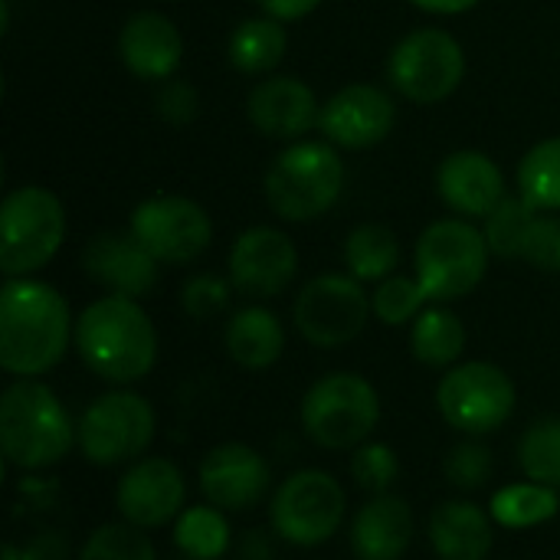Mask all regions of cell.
Masks as SVG:
<instances>
[{
	"label": "cell",
	"instance_id": "cell-26",
	"mask_svg": "<svg viewBox=\"0 0 560 560\" xmlns=\"http://www.w3.org/2000/svg\"><path fill=\"white\" fill-rule=\"evenodd\" d=\"M410 348L427 368H456L466 351V325L450 308H423L410 328Z\"/></svg>",
	"mask_w": 560,
	"mask_h": 560
},
{
	"label": "cell",
	"instance_id": "cell-9",
	"mask_svg": "<svg viewBox=\"0 0 560 560\" xmlns=\"http://www.w3.org/2000/svg\"><path fill=\"white\" fill-rule=\"evenodd\" d=\"M348 499L341 482L322 469H302L289 476L269 505L272 532L295 548H318L331 541L345 522Z\"/></svg>",
	"mask_w": 560,
	"mask_h": 560
},
{
	"label": "cell",
	"instance_id": "cell-17",
	"mask_svg": "<svg viewBox=\"0 0 560 560\" xmlns=\"http://www.w3.org/2000/svg\"><path fill=\"white\" fill-rule=\"evenodd\" d=\"M200 492L210 505L223 512H246L256 509L272 482L269 463L246 443H223L213 446L200 459Z\"/></svg>",
	"mask_w": 560,
	"mask_h": 560
},
{
	"label": "cell",
	"instance_id": "cell-33",
	"mask_svg": "<svg viewBox=\"0 0 560 560\" xmlns=\"http://www.w3.org/2000/svg\"><path fill=\"white\" fill-rule=\"evenodd\" d=\"M79 560H158V551L141 528L118 522V525L95 528L85 538Z\"/></svg>",
	"mask_w": 560,
	"mask_h": 560
},
{
	"label": "cell",
	"instance_id": "cell-39",
	"mask_svg": "<svg viewBox=\"0 0 560 560\" xmlns=\"http://www.w3.org/2000/svg\"><path fill=\"white\" fill-rule=\"evenodd\" d=\"M154 108L167 125H190L197 118L200 98L197 89L184 79H164L158 95H154Z\"/></svg>",
	"mask_w": 560,
	"mask_h": 560
},
{
	"label": "cell",
	"instance_id": "cell-6",
	"mask_svg": "<svg viewBox=\"0 0 560 560\" xmlns=\"http://www.w3.org/2000/svg\"><path fill=\"white\" fill-rule=\"evenodd\" d=\"M381 420V397L361 374H325L302 397V430L322 450H358Z\"/></svg>",
	"mask_w": 560,
	"mask_h": 560
},
{
	"label": "cell",
	"instance_id": "cell-1",
	"mask_svg": "<svg viewBox=\"0 0 560 560\" xmlns=\"http://www.w3.org/2000/svg\"><path fill=\"white\" fill-rule=\"evenodd\" d=\"M75 341L66 299L39 279H7L0 289V368L13 377H43Z\"/></svg>",
	"mask_w": 560,
	"mask_h": 560
},
{
	"label": "cell",
	"instance_id": "cell-7",
	"mask_svg": "<svg viewBox=\"0 0 560 560\" xmlns=\"http://www.w3.org/2000/svg\"><path fill=\"white\" fill-rule=\"evenodd\" d=\"M489 243L486 233L466 220H436L423 230L413 266L430 302H453L469 295L489 269Z\"/></svg>",
	"mask_w": 560,
	"mask_h": 560
},
{
	"label": "cell",
	"instance_id": "cell-12",
	"mask_svg": "<svg viewBox=\"0 0 560 560\" xmlns=\"http://www.w3.org/2000/svg\"><path fill=\"white\" fill-rule=\"evenodd\" d=\"M374 315L364 282L341 272H325L312 279L295 299V328L315 348L351 345Z\"/></svg>",
	"mask_w": 560,
	"mask_h": 560
},
{
	"label": "cell",
	"instance_id": "cell-2",
	"mask_svg": "<svg viewBox=\"0 0 560 560\" xmlns=\"http://www.w3.org/2000/svg\"><path fill=\"white\" fill-rule=\"evenodd\" d=\"M75 348L92 374L108 384H135L158 364V331L138 299L102 295L75 322Z\"/></svg>",
	"mask_w": 560,
	"mask_h": 560
},
{
	"label": "cell",
	"instance_id": "cell-13",
	"mask_svg": "<svg viewBox=\"0 0 560 560\" xmlns=\"http://www.w3.org/2000/svg\"><path fill=\"white\" fill-rule=\"evenodd\" d=\"M131 233L144 243V249L158 262L184 266L207 253L213 240V223L197 200L161 194L135 207Z\"/></svg>",
	"mask_w": 560,
	"mask_h": 560
},
{
	"label": "cell",
	"instance_id": "cell-24",
	"mask_svg": "<svg viewBox=\"0 0 560 560\" xmlns=\"http://www.w3.org/2000/svg\"><path fill=\"white\" fill-rule=\"evenodd\" d=\"M223 345H226V354L240 368L266 371L285 351V328L269 308L249 305V308H240L236 315H230L226 331H223Z\"/></svg>",
	"mask_w": 560,
	"mask_h": 560
},
{
	"label": "cell",
	"instance_id": "cell-16",
	"mask_svg": "<svg viewBox=\"0 0 560 560\" xmlns=\"http://www.w3.org/2000/svg\"><path fill=\"white\" fill-rule=\"evenodd\" d=\"M394 121H397L394 98L377 85L358 82V85H345L322 105L318 128L331 144L361 151L384 141L394 131Z\"/></svg>",
	"mask_w": 560,
	"mask_h": 560
},
{
	"label": "cell",
	"instance_id": "cell-14",
	"mask_svg": "<svg viewBox=\"0 0 560 560\" xmlns=\"http://www.w3.org/2000/svg\"><path fill=\"white\" fill-rule=\"evenodd\" d=\"M184 502H187L184 472L164 456H148L131 463L115 492V505L121 518L141 532L177 522Z\"/></svg>",
	"mask_w": 560,
	"mask_h": 560
},
{
	"label": "cell",
	"instance_id": "cell-8",
	"mask_svg": "<svg viewBox=\"0 0 560 560\" xmlns=\"http://www.w3.org/2000/svg\"><path fill=\"white\" fill-rule=\"evenodd\" d=\"M154 430V407L141 394L108 390L85 407L79 420V450L98 469L128 466L151 446Z\"/></svg>",
	"mask_w": 560,
	"mask_h": 560
},
{
	"label": "cell",
	"instance_id": "cell-43",
	"mask_svg": "<svg viewBox=\"0 0 560 560\" xmlns=\"http://www.w3.org/2000/svg\"><path fill=\"white\" fill-rule=\"evenodd\" d=\"M3 560H30V555H26V548L7 545V548H3Z\"/></svg>",
	"mask_w": 560,
	"mask_h": 560
},
{
	"label": "cell",
	"instance_id": "cell-10",
	"mask_svg": "<svg viewBox=\"0 0 560 560\" xmlns=\"http://www.w3.org/2000/svg\"><path fill=\"white\" fill-rule=\"evenodd\" d=\"M518 394L512 377L489 361H466L446 371L436 387V407L443 420L469 436L495 433L515 413Z\"/></svg>",
	"mask_w": 560,
	"mask_h": 560
},
{
	"label": "cell",
	"instance_id": "cell-41",
	"mask_svg": "<svg viewBox=\"0 0 560 560\" xmlns=\"http://www.w3.org/2000/svg\"><path fill=\"white\" fill-rule=\"evenodd\" d=\"M410 3H417V7L427 10V13H446V16H453V13L472 10L479 0H410Z\"/></svg>",
	"mask_w": 560,
	"mask_h": 560
},
{
	"label": "cell",
	"instance_id": "cell-32",
	"mask_svg": "<svg viewBox=\"0 0 560 560\" xmlns=\"http://www.w3.org/2000/svg\"><path fill=\"white\" fill-rule=\"evenodd\" d=\"M518 466L525 479L541 486H560V417L532 423L518 443Z\"/></svg>",
	"mask_w": 560,
	"mask_h": 560
},
{
	"label": "cell",
	"instance_id": "cell-11",
	"mask_svg": "<svg viewBox=\"0 0 560 560\" xmlns=\"http://www.w3.org/2000/svg\"><path fill=\"white\" fill-rule=\"evenodd\" d=\"M387 75L400 95H407L417 105H436L450 98L463 75H466V52L459 39L446 30L423 26L407 33L390 59H387Z\"/></svg>",
	"mask_w": 560,
	"mask_h": 560
},
{
	"label": "cell",
	"instance_id": "cell-20",
	"mask_svg": "<svg viewBox=\"0 0 560 560\" xmlns=\"http://www.w3.org/2000/svg\"><path fill=\"white\" fill-rule=\"evenodd\" d=\"M246 112L253 128L269 138H302L322 118L315 92L295 75H269L253 85Z\"/></svg>",
	"mask_w": 560,
	"mask_h": 560
},
{
	"label": "cell",
	"instance_id": "cell-36",
	"mask_svg": "<svg viewBox=\"0 0 560 560\" xmlns=\"http://www.w3.org/2000/svg\"><path fill=\"white\" fill-rule=\"evenodd\" d=\"M443 472L446 479L463 489V492H476L482 489L489 479H492V453L489 446L479 443V436L466 440V443H456L446 459H443Z\"/></svg>",
	"mask_w": 560,
	"mask_h": 560
},
{
	"label": "cell",
	"instance_id": "cell-34",
	"mask_svg": "<svg viewBox=\"0 0 560 560\" xmlns=\"http://www.w3.org/2000/svg\"><path fill=\"white\" fill-rule=\"evenodd\" d=\"M430 302V295L423 292L420 279L413 276H390L377 285V292L371 295V305H374V315L384 322V325H413L417 315L423 312V305Z\"/></svg>",
	"mask_w": 560,
	"mask_h": 560
},
{
	"label": "cell",
	"instance_id": "cell-42",
	"mask_svg": "<svg viewBox=\"0 0 560 560\" xmlns=\"http://www.w3.org/2000/svg\"><path fill=\"white\" fill-rule=\"evenodd\" d=\"M262 538L266 535H259V532L246 535V548H243L246 560H269V541H262Z\"/></svg>",
	"mask_w": 560,
	"mask_h": 560
},
{
	"label": "cell",
	"instance_id": "cell-31",
	"mask_svg": "<svg viewBox=\"0 0 560 560\" xmlns=\"http://www.w3.org/2000/svg\"><path fill=\"white\" fill-rule=\"evenodd\" d=\"M538 210L522 197V194H505L502 203L495 210H489L486 226V243L492 249V256H502V259H522V249H525V240H528V230L535 223Z\"/></svg>",
	"mask_w": 560,
	"mask_h": 560
},
{
	"label": "cell",
	"instance_id": "cell-27",
	"mask_svg": "<svg viewBox=\"0 0 560 560\" xmlns=\"http://www.w3.org/2000/svg\"><path fill=\"white\" fill-rule=\"evenodd\" d=\"M345 262H348V276H354L361 282H384L394 276V269L400 262V243H397L394 230H387L381 223H364V226L351 230V236L345 243Z\"/></svg>",
	"mask_w": 560,
	"mask_h": 560
},
{
	"label": "cell",
	"instance_id": "cell-21",
	"mask_svg": "<svg viewBox=\"0 0 560 560\" xmlns=\"http://www.w3.org/2000/svg\"><path fill=\"white\" fill-rule=\"evenodd\" d=\"M440 197L459 217H489L505 197V177L499 164L482 151H456L436 171Z\"/></svg>",
	"mask_w": 560,
	"mask_h": 560
},
{
	"label": "cell",
	"instance_id": "cell-28",
	"mask_svg": "<svg viewBox=\"0 0 560 560\" xmlns=\"http://www.w3.org/2000/svg\"><path fill=\"white\" fill-rule=\"evenodd\" d=\"M174 545L187 560L223 558L233 545V532H230L223 509L197 505V509L180 512V518L174 522Z\"/></svg>",
	"mask_w": 560,
	"mask_h": 560
},
{
	"label": "cell",
	"instance_id": "cell-37",
	"mask_svg": "<svg viewBox=\"0 0 560 560\" xmlns=\"http://www.w3.org/2000/svg\"><path fill=\"white\" fill-rule=\"evenodd\" d=\"M230 295H233V282L230 279H220L213 272H203V276H194L184 282L180 289V308L197 318V322H207V318H217L220 312L230 308Z\"/></svg>",
	"mask_w": 560,
	"mask_h": 560
},
{
	"label": "cell",
	"instance_id": "cell-38",
	"mask_svg": "<svg viewBox=\"0 0 560 560\" xmlns=\"http://www.w3.org/2000/svg\"><path fill=\"white\" fill-rule=\"evenodd\" d=\"M522 259L532 262L535 269L541 272H560V217L558 213H538L532 230H528V240H525V249H522Z\"/></svg>",
	"mask_w": 560,
	"mask_h": 560
},
{
	"label": "cell",
	"instance_id": "cell-30",
	"mask_svg": "<svg viewBox=\"0 0 560 560\" xmlns=\"http://www.w3.org/2000/svg\"><path fill=\"white\" fill-rule=\"evenodd\" d=\"M518 194L535 210H560V138L535 144L518 164Z\"/></svg>",
	"mask_w": 560,
	"mask_h": 560
},
{
	"label": "cell",
	"instance_id": "cell-35",
	"mask_svg": "<svg viewBox=\"0 0 560 560\" xmlns=\"http://www.w3.org/2000/svg\"><path fill=\"white\" fill-rule=\"evenodd\" d=\"M351 476H354V482H358L364 492L381 495V492H390V486L397 482V476H400V459H397V453H394L387 443H364V446L354 450Z\"/></svg>",
	"mask_w": 560,
	"mask_h": 560
},
{
	"label": "cell",
	"instance_id": "cell-29",
	"mask_svg": "<svg viewBox=\"0 0 560 560\" xmlns=\"http://www.w3.org/2000/svg\"><path fill=\"white\" fill-rule=\"evenodd\" d=\"M558 492L551 486H541L532 479L499 489L489 502V515L502 528H515V532L518 528H538V525L551 522L558 515Z\"/></svg>",
	"mask_w": 560,
	"mask_h": 560
},
{
	"label": "cell",
	"instance_id": "cell-4",
	"mask_svg": "<svg viewBox=\"0 0 560 560\" xmlns=\"http://www.w3.org/2000/svg\"><path fill=\"white\" fill-rule=\"evenodd\" d=\"M345 187V164L331 141H295L266 174V200L276 217L308 223L335 207Z\"/></svg>",
	"mask_w": 560,
	"mask_h": 560
},
{
	"label": "cell",
	"instance_id": "cell-40",
	"mask_svg": "<svg viewBox=\"0 0 560 560\" xmlns=\"http://www.w3.org/2000/svg\"><path fill=\"white\" fill-rule=\"evenodd\" d=\"M256 3L262 7V13H266V16H276V20L289 23V20H302V16H308L322 0H256Z\"/></svg>",
	"mask_w": 560,
	"mask_h": 560
},
{
	"label": "cell",
	"instance_id": "cell-5",
	"mask_svg": "<svg viewBox=\"0 0 560 560\" xmlns=\"http://www.w3.org/2000/svg\"><path fill=\"white\" fill-rule=\"evenodd\" d=\"M66 240V210L46 187L26 184L0 203V269L7 279H23L43 269Z\"/></svg>",
	"mask_w": 560,
	"mask_h": 560
},
{
	"label": "cell",
	"instance_id": "cell-19",
	"mask_svg": "<svg viewBox=\"0 0 560 560\" xmlns=\"http://www.w3.org/2000/svg\"><path fill=\"white\" fill-rule=\"evenodd\" d=\"M118 56L131 75L164 82L174 79V72L184 62V36L164 13L141 10L125 20L118 36Z\"/></svg>",
	"mask_w": 560,
	"mask_h": 560
},
{
	"label": "cell",
	"instance_id": "cell-22",
	"mask_svg": "<svg viewBox=\"0 0 560 560\" xmlns=\"http://www.w3.org/2000/svg\"><path fill=\"white\" fill-rule=\"evenodd\" d=\"M413 509L400 495L381 492L354 515L351 551L358 560H400L413 541Z\"/></svg>",
	"mask_w": 560,
	"mask_h": 560
},
{
	"label": "cell",
	"instance_id": "cell-15",
	"mask_svg": "<svg viewBox=\"0 0 560 560\" xmlns=\"http://www.w3.org/2000/svg\"><path fill=\"white\" fill-rule=\"evenodd\" d=\"M299 272L295 243L276 226H249L230 249V282L249 299H272Z\"/></svg>",
	"mask_w": 560,
	"mask_h": 560
},
{
	"label": "cell",
	"instance_id": "cell-25",
	"mask_svg": "<svg viewBox=\"0 0 560 560\" xmlns=\"http://www.w3.org/2000/svg\"><path fill=\"white\" fill-rule=\"evenodd\" d=\"M289 49V33L276 16H249L230 33V62L246 75L272 72Z\"/></svg>",
	"mask_w": 560,
	"mask_h": 560
},
{
	"label": "cell",
	"instance_id": "cell-18",
	"mask_svg": "<svg viewBox=\"0 0 560 560\" xmlns=\"http://www.w3.org/2000/svg\"><path fill=\"white\" fill-rule=\"evenodd\" d=\"M82 266L92 282L108 289V295L141 299L158 285V259L131 230L92 236L82 253Z\"/></svg>",
	"mask_w": 560,
	"mask_h": 560
},
{
	"label": "cell",
	"instance_id": "cell-23",
	"mask_svg": "<svg viewBox=\"0 0 560 560\" xmlns=\"http://www.w3.org/2000/svg\"><path fill=\"white\" fill-rule=\"evenodd\" d=\"M492 522L476 502H443L430 515V545L440 560H486L495 545Z\"/></svg>",
	"mask_w": 560,
	"mask_h": 560
},
{
	"label": "cell",
	"instance_id": "cell-3",
	"mask_svg": "<svg viewBox=\"0 0 560 560\" xmlns=\"http://www.w3.org/2000/svg\"><path fill=\"white\" fill-rule=\"evenodd\" d=\"M79 443V427L62 400L36 377L13 381L0 397V450L20 472H43L62 463Z\"/></svg>",
	"mask_w": 560,
	"mask_h": 560
}]
</instances>
